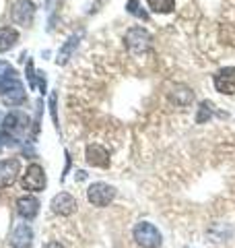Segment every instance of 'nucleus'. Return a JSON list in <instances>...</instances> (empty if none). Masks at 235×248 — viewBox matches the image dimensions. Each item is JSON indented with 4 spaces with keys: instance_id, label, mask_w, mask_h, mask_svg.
<instances>
[{
    "instance_id": "nucleus-14",
    "label": "nucleus",
    "mask_w": 235,
    "mask_h": 248,
    "mask_svg": "<svg viewBox=\"0 0 235 248\" xmlns=\"http://www.w3.org/2000/svg\"><path fill=\"white\" fill-rule=\"evenodd\" d=\"M19 42V31L15 27H0V52H9Z\"/></svg>"
},
{
    "instance_id": "nucleus-11",
    "label": "nucleus",
    "mask_w": 235,
    "mask_h": 248,
    "mask_svg": "<svg viewBox=\"0 0 235 248\" xmlns=\"http://www.w3.org/2000/svg\"><path fill=\"white\" fill-rule=\"evenodd\" d=\"M87 164L93 168H109V153L101 145L87 147Z\"/></svg>"
},
{
    "instance_id": "nucleus-19",
    "label": "nucleus",
    "mask_w": 235,
    "mask_h": 248,
    "mask_svg": "<svg viewBox=\"0 0 235 248\" xmlns=\"http://www.w3.org/2000/svg\"><path fill=\"white\" fill-rule=\"evenodd\" d=\"M13 248H17V246H13Z\"/></svg>"
},
{
    "instance_id": "nucleus-3",
    "label": "nucleus",
    "mask_w": 235,
    "mask_h": 248,
    "mask_svg": "<svg viewBox=\"0 0 235 248\" xmlns=\"http://www.w3.org/2000/svg\"><path fill=\"white\" fill-rule=\"evenodd\" d=\"M87 199H89V203L93 207L103 209V207H107L116 199V188H114V186H109V184H105V182H95V184L89 186Z\"/></svg>"
},
{
    "instance_id": "nucleus-10",
    "label": "nucleus",
    "mask_w": 235,
    "mask_h": 248,
    "mask_svg": "<svg viewBox=\"0 0 235 248\" xmlns=\"http://www.w3.org/2000/svg\"><path fill=\"white\" fill-rule=\"evenodd\" d=\"M27 118L23 116L21 112H11L9 116L4 118V130L9 133L11 137H19L25 133V128H27Z\"/></svg>"
},
{
    "instance_id": "nucleus-7",
    "label": "nucleus",
    "mask_w": 235,
    "mask_h": 248,
    "mask_svg": "<svg viewBox=\"0 0 235 248\" xmlns=\"http://www.w3.org/2000/svg\"><path fill=\"white\" fill-rule=\"evenodd\" d=\"M33 15H35V6L31 0H15L11 9V17L17 25H29L33 21Z\"/></svg>"
},
{
    "instance_id": "nucleus-4",
    "label": "nucleus",
    "mask_w": 235,
    "mask_h": 248,
    "mask_svg": "<svg viewBox=\"0 0 235 248\" xmlns=\"http://www.w3.org/2000/svg\"><path fill=\"white\" fill-rule=\"evenodd\" d=\"M134 240L143 246V248H159L161 246V234L153 223L148 221H140L134 228Z\"/></svg>"
},
{
    "instance_id": "nucleus-2",
    "label": "nucleus",
    "mask_w": 235,
    "mask_h": 248,
    "mask_svg": "<svg viewBox=\"0 0 235 248\" xmlns=\"http://www.w3.org/2000/svg\"><path fill=\"white\" fill-rule=\"evenodd\" d=\"M124 42H126V48L130 50V54H136V56H140V54L148 52L153 40H151V35H148L147 29H143V27H130L126 31Z\"/></svg>"
},
{
    "instance_id": "nucleus-8",
    "label": "nucleus",
    "mask_w": 235,
    "mask_h": 248,
    "mask_svg": "<svg viewBox=\"0 0 235 248\" xmlns=\"http://www.w3.org/2000/svg\"><path fill=\"white\" fill-rule=\"evenodd\" d=\"M215 87H217L219 93L233 95L235 93V66L221 68V71L215 75Z\"/></svg>"
},
{
    "instance_id": "nucleus-13",
    "label": "nucleus",
    "mask_w": 235,
    "mask_h": 248,
    "mask_svg": "<svg viewBox=\"0 0 235 248\" xmlns=\"http://www.w3.org/2000/svg\"><path fill=\"white\" fill-rule=\"evenodd\" d=\"M169 97H171V102H174L176 106H190L194 102V91H190L188 87H184V85H176L174 89H171L169 93Z\"/></svg>"
},
{
    "instance_id": "nucleus-9",
    "label": "nucleus",
    "mask_w": 235,
    "mask_h": 248,
    "mask_svg": "<svg viewBox=\"0 0 235 248\" xmlns=\"http://www.w3.org/2000/svg\"><path fill=\"white\" fill-rule=\"evenodd\" d=\"M52 211L56 215H62V217H68L76 211V199L68 192H60L52 199Z\"/></svg>"
},
{
    "instance_id": "nucleus-16",
    "label": "nucleus",
    "mask_w": 235,
    "mask_h": 248,
    "mask_svg": "<svg viewBox=\"0 0 235 248\" xmlns=\"http://www.w3.org/2000/svg\"><path fill=\"white\" fill-rule=\"evenodd\" d=\"M148 9L159 15H169L176 11V0H147Z\"/></svg>"
},
{
    "instance_id": "nucleus-15",
    "label": "nucleus",
    "mask_w": 235,
    "mask_h": 248,
    "mask_svg": "<svg viewBox=\"0 0 235 248\" xmlns=\"http://www.w3.org/2000/svg\"><path fill=\"white\" fill-rule=\"evenodd\" d=\"M31 238H33V232L27 223H21V226L13 232V246L17 248H27L31 244Z\"/></svg>"
},
{
    "instance_id": "nucleus-17",
    "label": "nucleus",
    "mask_w": 235,
    "mask_h": 248,
    "mask_svg": "<svg viewBox=\"0 0 235 248\" xmlns=\"http://www.w3.org/2000/svg\"><path fill=\"white\" fill-rule=\"evenodd\" d=\"M78 44V40L76 37H70L68 40V44L64 46V48H62V52L58 54V58H56V62L58 64H66V60L70 58V54H73V50H74V46Z\"/></svg>"
},
{
    "instance_id": "nucleus-1",
    "label": "nucleus",
    "mask_w": 235,
    "mask_h": 248,
    "mask_svg": "<svg viewBox=\"0 0 235 248\" xmlns=\"http://www.w3.org/2000/svg\"><path fill=\"white\" fill-rule=\"evenodd\" d=\"M0 95H2V102L9 106H19L25 102V91H23V85L19 83V79L15 77V73L11 71L9 75L0 83Z\"/></svg>"
},
{
    "instance_id": "nucleus-5",
    "label": "nucleus",
    "mask_w": 235,
    "mask_h": 248,
    "mask_svg": "<svg viewBox=\"0 0 235 248\" xmlns=\"http://www.w3.org/2000/svg\"><path fill=\"white\" fill-rule=\"evenodd\" d=\"M23 188L29 192H39L45 188V172L39 164H31L23 174Z\"/></svg>"
},
{
    "instance_id": "nucleus-12",
    "label": "nucleus",
    "mask_w": 235,
    "mask_h": 248,
    "mask_svg": "<svg viewBox=\"0 0 235 248\" xmlns=\"http://www.w3.org/2000/svg\"><path fill=\"white\" fill-rule=\"evenodd\" d=\"M17 211H19V215L23 217V219H33V217L37 215V211H39V201L35 197H31V195L21 197L17 201Z\"/></svg>"
},
{
    "instance_id": "nucleus-6",
    "label": "nucleus",
    "mask_w": 235,
    "mask_h": 248,
    "mask_svg": "<svg viewBox=\"0 0 235 248\" xmlns=\"http://www.w3.org/2000/svg\"><path fill=\"white\" fill-rule=\"evenodd\" d=\"M21 172V164L17 157H11V159H2L0 161V188H9L17 182Z\"/></svg>"
},
{
    "instance_id": "nucleus-18",
    "label": "nucleus",
    "mask_w": 235,
    "mask_h": 248,
    "mask_svg": "<svg viewBox=\"0 0 235 248\" xmlns=\"http://www.w3.org/2000/svg\"><path fill=\"white\" fill-rule=\"evenodd\" d=\"M42 248H66V246H64V244H60L58 240H50V242H45Z\"/></svg>"
}]
</instances>
